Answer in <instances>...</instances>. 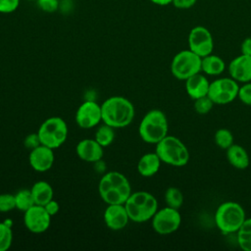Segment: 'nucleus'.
Wrapping results in <instances>:
<instances>
[{
    "instance_id": "393cba45",
    "label": "nucleus",
    "mask_w": 251,
    "mask_h": 251,
    "mask_svg": "<svg viewBox=\"0 0 251 251\" xmlns=\"http://www.w3.org/2000/svg\"><path fill=\"white\" fill-rule=\"evenodd\" d=\"M13 242L12 224L8 221L0 223V251H7Z\"/></svg>"
},
{
    "instance_id": "0eeeda50",
    "label": "nucleus",
    "mask_w": 251,
    "mask_h": 251,
    "mask_svg": "<svg viewBox=\"0 0 251 251\" xmlns=\"http://www.w3.org/2000/svg\"><path fill=\"white\" fill-rule=\"evenodd\" d=\"M201 57L190 49L176 53L171 63L172 75L179 80H185L201 72Z\"/></svg>"
},
{
    "instance_id": "9b49d317",
    "label": "nucleus",
    "mask_w": 251,
    "mask_h": 251,
    "mask_svg": "<svg viewBox=\"0 0 251 251\" xmlns=\"http://www.w3.org/2000/svg\"><path fill=\"white\" fill-rule=\"evenodd\" d=\"M24 224L32 233H42L46 231L51 224V216L44 206L34 204L24 214Z\"/></svg>"
},
{
    "instance_id": "aec40b11",
    "label": "nucleus",
    "mask_w": 251,
    "mask_h": 251,
    "mask_svg": "<svg viewBox=\"0 0 251 251\" xmlns=\"http://www.w3.org/2000/svg\"><path fill=\"white\" fill-rule=\"evenodd\" d=\"M226 70L225 61L218 55L213 53L201 59V72L208 75H220Z\"/></svg>"
},
{
    "instance_id": "c9c22d12",
    "label": "nucleus",
    "mask_w": 251,
    "mask_h": 251,
    "mask_svg": "<svg viewBox=\"0 0 251 251\" xmlns=\"http://www.w3.org/2000/svg\"><path fill=\"white\" fill-rule=\"evenodd\" d=\"M241 54L251 56V37H246L240 46Z\"/></svg>"
},
{
    "instance_id": "bb28decb",
    "label": "nucleus",
    "mask_w": 251,
    "mask_h": 251,
    "mask_svg": "<svg viewBox=\"0 0 251 251\" xmlns=\"http://www.w3.org/2000/svg\"><path fill=\"white\" fill-rule=\"evenodd\" d=\"M215 143L222 149H227L233 144V135L227 128H220L215 132Z\"/></svg>"
},
{
    "instance_id": "ddd939ff",
    "label": "nucleus",
    "mask_w": 251,
    "mask_h": 251,
    "mask_svg": "<svg viewBox=\"0 0 251 251\" xmlns=\"http://www.w3.org/2000/svg\"><path fill=\"white\" fill-rule=\"evenodd\" d=\"M54 152L53 149L40 144L30 150L28 156V162L30 167L36 172H46L50 170L54 164Z\"/></svg>"
},
{
    "instance_id": "1a4fd4ad",
    "label": "nucleus",
    "mask_w": 251,
    "mask_h": 251,
    "mask_svg": "<svg viewBox=\"0 0 251 251\" xmlns=\"http://www.w3.org/2000/svg\"><path fill=\"white\" fill-rule=\"evenodd\" d=\"M153 229L162 235H167L178 229L181 224V216L177 209L164 207L154 214L151 219Z\"/></svg>"
},
{
    "instance_id": "5701e85b",
    "label": "nucleus",
    "mask_w": 251,
    "mask_h": 251,
    "mask_svg": "<svg viewBox=\"0 0 251 251\" xmlns=\"http://www.w3.org/2000/svg\"><path fill=\"white\" fill-rule=\"evenodd\" d=\"M94 139L103 147L111 145L115 139V128L103 123V125L97 128Z\"/></svg>"
},
{
    "instance_id": "4be33fe9",
    "label": "nucleus",
    "mask_w": 251,
    "mask_h": 251,
    "mask_svg": "<svg viewBox=\"0 0 251 251\" xmlns=\"http://www.w3.org/2000/svg\"><path fill=\"white\" fill-rule=\"evenodd\" d=\"M236 235L239 247L244 251H251V218H246Z\"/></svg>"
},
{
    "instance_id": "b1692460",
    "label": "nucleus",
    "mask_w": 251,
    "mask_h": 251,
    "mask_svg": "<svg viewBox=\"0 0 251 251\" xmlns=\"http://www.w3.org/2000/svg\"><path fill=\"white\" fill-rule=\"evenodd\" d=\"M164 197L165 202L169 207L178 210L183 204V194L177 187L171 186L167 188Z\"/></svg>"
},
{
    "instance_id": "f704fd0d",
    "label": "nucleus",
    "mask_w": 251,
    "mask_h": 251,
    "mask_svg": "<svg viewBox=\"0 0 251 251\" xmlns=\"http://www.w3.org/2000/svg\"><path fill=\"white\" fill-rule=\"evenodd\" d=\"M44 208H45V210L47 211V213H48L51 217L55 216V215L59 212V210H60L59 203H58L56 200H54V199H52V200H50L48 203H46V204L44 205Z\"/></svg>"
},
{
    "instance_id": "7ed1b4c3",
    "label": "nucleus",
    "mask_w": 251,
    "mask_h": 251,
    "mask_svg": "<svg viewBox=\"0 0 251 251\" xmlns=\"http://www.w3.org/2000/svg\"><path fill=\"white\" fill-rule=\"evenodd\" d=\"M125 206L129 220L134 223H145L151 220L158 210L156 197L147 191L131 192Z\"/></svg>"
},
{
    "instance_id": "6e6552de",
    "label": "nucleus",
    "mask_w": 251,
    "mask_h": 251,
    "mask_svg": "<svg viewBox=\"0 0 251 251\" xmlns=\"http://www.w3.org/2000/svg\"><path fill=\"white\" fill-rule=\"evenodd\" d=\"M238 82L232 77H220L210 82L208 96L218 105H226L237 98Z\"/></svg>"
},
{
    "instance_id": "4468645a",
    "label": "nucleus",
    "mask_w": 251,
    "mask_h": 251,
    "mask_svg": "<svg viewBox=\"0 0 251 251\" xmlns=\"http://www.w3.org/2000/svg\"><path fill=\"white\" fill-rule=\"evenodd\" d=\"M103 218L106 226L112 230L125 228L130 221L125 204H109L104 211Z\"/></svg>"
},
{
    "instance_id": "cd10ccee",
    "label": "nucleus",
    "mask_w": 251,
    "mask_h": 251,
    "mask_svg": "<svg viewBox=\"0 0 251 251\" xmlns=\"http://www.w3.org/2000/svg\"><path fill=\"white\" fill-rule=\"evenodd\" d=\"M213 106H214V102L211 100V98L208 95L195 99L193 104L195 112L200 115L208 114L212 110Z\"/></svg>"
},
{
    "instance_id": "f3484780",
    "label": "nucleus",
    "mask_w": 251,
    "mask_h": 251,
    "mask_svg": "<svg viewBox=\"0 0 251 251\" xmlns=\"http://www.w3.org/2000/svg\"><path fill=\"white\" fill-rule=\"evenodd\" d=\"M184 81L186 93L192 100L208 95L210 82L204 75L200 73L195 74Z\"/></svg>"
},
{
    "instance_id": "412c9836",
    "label": "nucleus",
    "mask_w": 251,
    "mask_h": 251,
    "mask_svg": "<svg viewBox=\"0 0 251 251\" xmlns=\"http://www.w3.org/2000/svg\"><path fill=\"white\" fill-rule=\"evenodd\" d=\"M30 191H31L34 203L41 206H44L46 203L52 200L54 196V191L51 184L45 180L36 181L32 185Z\"/></svg>"
},
{
    "instance_id": "f257e3e1",
    "label": "nucleus",
    "mask_w": 251,
    "mask_h": 251,
    "mask_svg": "<svg viewBox=\"0 0 251 251\" xmlns=\"http://www.w3.org/2000/svg\"><path fill=\"white\" fill-rule=\"evenodd\" d=\"M102 122L114 128L129 126L134 118V106L126 97L112 96L101 104Z\"/></svg>"
},
{
    "instance_id": "a878e982",
    "label": "nucleus",
    "mask_w": 251,
    "mask_h": 251,
    "mask_svg": "<svg viewBox=\"0 0 251 251\" xmlns=\"http://www.w3.org/2000/svg\"><path fill=\"white\" fill-rule=\"evenodd\" d=\"M16 200V209H19L23 212H25L27 209L32 207L35 203L30 190L22 189L15 194Z\"/></svg>"
},
{
    "instance_id": "72a5a7b5",
    "label": "nucleus",
    "mask_w": 251,
    "mask_h": 251,
    "mask_svg": "<svg viewBox=\"0 0 251 251\" xmlns=\"http://www.w3.org/2000/svg\"><path fill=\"white\" fill-rule=\"evenodd\" d=\"M40 144H41V143H40V140H39V137H38L37 133H36V134H34V133L29 134V135L25 138V147L29 148L30 150L33 149L34 147L40 145Z\"/></svg>"
},
{
    "instance_id": "2eb2a0df",
    "label": "nucleus",
    "mask_w": 251,
    "mask_h": 251,
    "mask_svg": "<svg viewBox=\"0 0 251 251\" xmlns=\"http://www.w3.org/2000/svg\"><path fill=\"white\" fill-rule=\"evenodd\" d=\"M229 76L237 82L251 81V56L241 54L232 59L228 64Z\"/></svg>"
},
{
    "instance_id": "dca6fc26",
    "label": "nucleus",
    "mask_w": 251,
    "mask_h": 251,
    "mask_svg": "<svg viewBox=\"0 0 251 251\" xmlns=\"http://www.w3.org/2000/svg\"><path fill=\"white\" fill-rule=\"evenodd\" d=\"M104 147L101 146L94 138H85L80 140L75 147L76 155L79 159L88 163L99 162L104 154Z\"/></svg>"
},
{
    "instance_id": "4c0bfd02",
    "label": "nucleus",
    "mask_w": 251,
    "mask_h": 251,
    "mask_svg": "<svg viewBox=\"0 0 251 251\" xmlns=\"http://www.w3.org/2000/svg\"><path fill=\"white\" fill-rule=\"evenodd\" d=\"M26 1H36V0H26Z\"/></svg>"
},
{
    "instance_id": "a211bd4d",
    "label": "nucleus",
    "mask_w": 251,
    "mask_h": 251,
    "mask_svg": "<svg viewBox=\"0 0 251 251\" xmlns=\"http://www.w3.org/2000/svg\"><path fill=\"white\" fill-rule=\"evenodd\" d=\"M161 163L162 161L156 152L146 153L137 162V172L144 177L153 176L159 172Z\"/></svg>"
},
{
    "instance_id": "c85d7f7f",
    "label": "nucleus",
    "mask_w": 251,
    "mask_h": 251,
    "mask_svg": "<svg viewBox=\"0 0 251 251\" xmlns=\"http://www.w3.org/2000/svg\"><path fill=\"white\" fill-rule=\"evenodd\" d=\"M16 209L15 195L10 193L0 194V213H7Z\"/></svg>"
},
{
    "instance_id": "7c9ffc66",
    "label": "nucleus",
    "mask_w": 251,
    "mask_h": 251,
    "mask_svg": "<svg viewBox=\"0 0 251 251\" xmlns=\"http://www.w3.org/2000/svg\"><path fill=\"white\" fill-rule=\"evenodd\" d=\"M237 98L243 104L251 106V81L245 82L242 86H239Z\"/></svg>"
},
{
    "instance_id": "6ab92c4d",
    "label": "nucleus",
    "mask_w": 251,
    "mask_h": 251,
    "mask_svg": "<svg viewBox=\"0 0 251 251\" xmlns=\"http://www.w3.org/2000/svg\"><path fill=\"white\" fill-rule=\"evenodd\" d=\"M226 159L228 163L237 170H245L250 164L247 151L239 144L233 143L226 149Z\"/></svg>"
},
{
    "instance_id": "423d86ee",
    "label": "nucleus",
    "mask_w": 251,
    "mask_h": 251,
    "mask_svg": "<svg viewBox=\"0 0 251 251\" xmlns=\"http://www.w3.org/2000/svg\"><path fill=\"white\" fill-rule=\"evenodd\" d=\"M37 135L41 144L53 150L59 148L68 137L67 123L60 117L48 118L40 125Z\"/></svg>"
},
{
    "instance_id": "e433bc0d",
    "label": "nucleus",
    "mask_w": 251,
    "mask_h": 251,
    "mask_svg": "<svg viewBox=\"0 0 251 251\" xmlns=\"http://www.w3.org/2000/svg\"><path fill=\"white\" fill-rule=\"evenodd\" d=\"M149 1L158 6H167L172 4L173 2V0H149Z\"/></svg>"
},
{
    "instance_id": "39448f33",
    "label": "nucleus",
    "mask_w": 251,
    "mask_h": 251,
    "mask_svg": "<svg viewBox=\"0 0 251 251\" xmlns=\"http://www.w3.org/2000/svg\"><path fill=\"white\" fill-rule=\"evenodd\" d=\"M155 152L163 163L174 167H183L189 161L187 147L179 138L173 135H167L159 141Z\"/></svg>"
},
{
    "instance_id": "20e7f679",
    "label": "nucleus",
    "mask_w": 251,
    "mask_h": 251,
    "mask_svg": "<svg viewBox=\"0 0 251 251\" xmlns=\"http://www.w3.org/2000/svg\"><path fill=\"white\" fill-rule=\"evenodd\" d=\"M246 220L243 207L234 201H226L217 208L215 223L218 229L224 234L236 233Z\"/></svg>"
},
{
    "instance_id": "9d476101",
    "label": "nucleus",
    "mask_w": 251,
    "mask_h": 251,
    "mask_svg": "<svg viewBox=\"0 0 251 251\" xmlns=\"http://www.w3.org/2000/svg\"><path fill=\"white\" fill-rule=\"evenodd\" d=\"M189 49L201 58L211 54L214 49V39L210 30L203 25H196L188 33Z\"/></svg>"
},
{
    "instance_id": "473e14b6",
    "label": "nucleus",
    "mask_w": 251,
    "mask_h": 251,
    "mask_svg": "<svg viewBox=\"0 0 251 251\" xmlns=\"http://www.w3.org/2000/svg\"><path fill=\"white\" fill-rule=\"evenodd\" d=\"M197 0H173L172 4L177 9H189L196 4Z\"/></svg>"
},
{
    "instance_id": "f03ea898",
    "label": "nucleus",
    "mask_w": 251,
    "mask_h": 251,
    "mask_svg": "<svg viewBox=\"0 0 251 251\" xmlns=\"http://www.w3.org/2000/svg\"><path fill=\"white\" fill-rule=\"evenodd\" d=\"M169 123L165 113L159 109L148 111L140 121L138 133L141 139L149 144H157L168 135Z\"/></svg>"
},
{
    "instance_id": "f8f14e48",
    "label": "nucleus",
    "mask_w": 251,
    "mask_h": 251,
    "mask_svg": "<svg viewBox=\"0 0 251 251\" xmlns=\"http://www.w3.org/2000/svg\"><path fill=\"white\" fill-rule=\"evenodd\" d=\"M75 122L81 128H92L102 122L101 105L92 100L84 101L75 112Z\"/></svg>"
},
{
    "instance_id": "c756f323",
    "label": "nucleus",
    "mask_w": 251,
    "mask_h": 251,
    "mask_svg": "<svg viewBox=\"0 0 251 251\" xmlns=\"http://www.w3.org/2000/svg\"><path fill=\"white\" fill-rule=\"evenodd\" d=\"M37 7L45 13H55L60 8V0H36Z\"/></svg>"
},
{
    "instance_id": "2f4dec72",
    "label": "nucleus",
    "mask_w": 251,
    "mask_h": 251,
    "mask_svg": "<svg viewBox=\"0 0 251 251\" xmlns=\"http://www.w3.org/2000/svg\"><path fill=\"white\" fill-rule=\"evenodd\" d=\"M21 0H0V14H11L20 6Z\"/></svg>"
}]
</instances>
